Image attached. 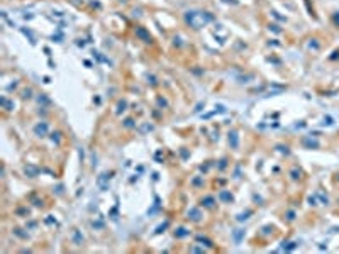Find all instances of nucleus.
Segmentation results:
<instances>
[{
	"label": "nucleus",
	"mask_w": 339,
	"mask_h": 254,
	"mask_svg": "<svg viewBox=\"0 0 339 254\" xmlns=\"http://www.w3.org/2000/svg\"><path fill=\"white\" fill-rule=\"evenodd\" d=\"M197 241H198V242H205V246H209V247H212V242H210L209 239H205V237H197Z\"/></svg>",
	"instance_id": "obj_10"
},
{
	"label": "nucleus",
	"mask_w": 339,
	"mask_h": 254,
	"mask_svg": "<svg viewBox=\"0 0 339 254\" xmlns=\"http://www.w3.org/2000/svg\"><path fill=\"white\" fill-rule=\"evenodd\" d=\"M136 36L139 37V39H143L144 42H151V36H149V32L146 29H143V27H137L136 29Z\"/></svg>",
	"instance_id": "obj_2"
},
{
	"label": "nucleus",
	"mask_w": 339,
	"mask_h": 254,
	"mask_svg": "<svg viewBox=\"0 0 339 254\" xmlns=\"http://www.w3.org/2000/svg\"><path fill=\"white\" fill-rule=\"evenodd\" d=\"M183 17H185V22L195 31L202 29L209 22L214 20V15H212L210 12H205V10H187Z\"/></svg>",
	"instance_id": "obj_1"
},
{
	"label": "nucleus",
	"mask_w": 339,
	"mask_h": 254,
	"mask_svg": "<svg viewBox=\"0 0 339 254\" xmlns=\"http://www.w3.org/2000/svg\"><path fill=\"white\" fill-rule=\"evenodd\" d=\"M219 198L222 202H232V195L229 193V191H226V190H222V191L219 193Z\"/></svg>",
	"instance_id": "obj_7"
},
{
	"label": "nucleus",
	"mask_w": 339,
	"mask_h": 254,
	"mask_svg": "<svg viewBox=\"0 0 339 254\" xmlns=\"http://www.w3.org/2000/svg\"><path fill=\"white\" fill-rule=\"evenodd\" d=\"M168 225H170V222H165V224H163V225H160V227H158V231H156V234H160V232H163V229H166Z\"/></svg>",
	"instance_id": "obj_13"
},
{
	"label": "nucleus",
	"mask_w": 339,
	"mask_h": 254,
	"mask_svg": "<svg viewBox=\"0 0 339 254\" xmlns=\"http://www.w3.org/2000/svg\"><path fill=\"white\" fill-rule=\"evenodd\" d=\"M229 144H231V148H238V132L236 130H232V132H229Z\"/></svg>",
	"instance_id": "obj_5"
},
{
	"label": "nucleus",
	"mask_w": 339,
	"mask_h": 254,
	"mask_svg": "<svg viewBox=\"0 0 339 254\" xmlns=\"http://www.w3.org/2000/svg\"><path fill=\"white\" fill-rule=\"evenodd\" d=\"M26 171H29V173H31V178H34V176H36V175H37V170H34V168H31V166H29V168H26Z\"/></svg>",
	"instance_id": "obj_12"
},
{
	"label": "nucleus",
	"mask_w": 339,
	"mask_h": 254,
	"mask_svg": "<svg viewBox=\"0 0 339 254\" xmlns=\"http://www.w3.org/2000/svg\"><path fill=\"white\" fill-rule=\"evenodd\" d=\"M34 132H36V136H44L46 132H48V124L46 122H41V124H37L36 127H34Z\"/></svg>",
	"instance_id": "obj_3"
},
{
	"label": "nucleus",
	"mask_w": 339,
	"mask_h": 254,
	"mask_svg": "<svg viewBox=\"0 0 339 254\" xmlns=\"http://www.w3.org/2000/svg\"><path fill=\"white\" fill-rule=\"evenodd\" d=\"M248 215H251V212H246V213H241V215H239V217H238V220H246V219H248Z\"/></svg>",
	"instance_id": "obj_14"
},
{
	"label": "nucleus",
	"mask_w": 339,
	"mask_h": 254,
	"mask_svg": "<svg viewBox=\"0 0 339 254\" xmlns=\"http://www.w3.org/2000/svg\"><path fill=\"white\" fill-rule=\"evenodd\" d=\"M226 2H232V4H238V2H236V0H226Z\"/></svg>",
	"instance_id": "obj_17"
},
{
	"label": "nucleus",
	"mask_w": 339,
	"mask_h": 254,
	"mask_svg": "<svg viewBox=\"0 0 339 254\" xmlns=\"http://www.w3.org/2000/svg\"><path fill=\"white\" fill-rule=\"evenodd\" d=\"M243 234H244V231H241V229H238V232H234V239H236V242H239V241H241Z\"/></svg>",
	"instance_id": "obj_9"
},
{
	"label": "nucleus",
	"mask_w": 339,
	"mask_h": 254,
	"mask_svg": "<svg viewBox=\"0 0 339 254\" xmlns=\"http://www.w3.org/2000/svg\"><path fill=\"white\" fill-rule=\"evenodd\" d=\"M334 20H336V22L339 24V14H336V17H334Z\"/></svg>",
	"instance_id": "obj_16"
},
{
	"label": "nucleus",
	"mask_w": 339,
	"mask_h": 254,
	"mask_svg": "<svg viewBox=\"0 0 339 254\" xmlns=\"http://www.w3.org/2000/svg\"><path fill=\"white\" fill-rule=\"evenodd\" d=\"M175 236H176V237H185V236H188V231H187L185 227H180L178 231L175 232Z\"/></svg>",
	"instance_id": "obj_8"
},
{
	"label": "nucleus",
	"mask_w": 339,
	"mask_h": 254,
	"mask_svg": "<svg viewBox=\"0 0 339 254\" xmlns=\"http://www.w3.org/2000/svg\"><path fill=\"white\" fill-rule=\"evenodd\" d=\"M125 125H127V127H131V125H132V120H131V119H127V120H125Z\"/></svg>",
	"instance_id": "obj_15"
},
{
	"label": "nucleus",
	"mask_w": 339,
	"mask_h": 254,
	"mask_svg": "<svg viewBox=\"0 0 339 254\" xmlns=\"http://www.w3.org/2000/svg\"><path fill=\"white\" fill-rule=\"evenodd\" d=\"M200 217H202V213H200V210H198V208H192L190 212H188V219L195 220V222H198V220H200Z\"/></svg>",
	"instance_id": "obj_4"
},
{
	"label": "nucleus",
	"mask_w": 339,
	"mask_h": 254,
	"mask_svg": "<svg viewBox=\"0 0 339 254\" xmlns=\"http://www.w3.org/2000/svg\"><path fill=\"white\" fill-rule=\"evenodd\" d=\"M125 107H127V103H125L124 100H122V102H119V110H117V114H120L122 110H125Z\"/></svg>",
	"instance_id": "obj_11"
},
{
	"label": "nucleus",
	"mask_w": 339,
	"mask_h": 254,
	"mask_svg": "<svg viewBox=\"0 0 339 254\" xmlns=\"http://www.w3.org/2000/svg\"><path fill=\"white\" fill-rule=\"evenodd\" d=\"M214 203H215L214 197H205V198H202V205H203V207L212 208V207H214Z\"/></svg>",
	"instance_id": "obj_6"
}]
</instances>
